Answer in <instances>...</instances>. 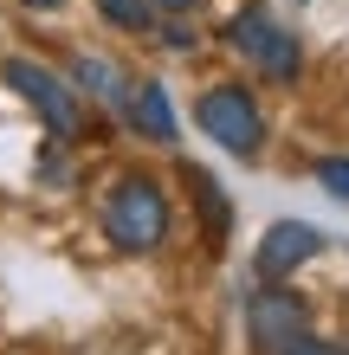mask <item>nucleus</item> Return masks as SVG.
<instances>
[{
	"label": "nucleus",
	"mask_w": 349,
	"mask_h": 355,
	"mask_svg": "<svg viewBox=\"0 0 349 355\" xmlns=\"http://www.w3.org/2000/svg\"><path fill=\"white\" fill-rule=\"evenodd\" d=\"M194 123H201V130H207L227 155H239V162H253V155H259V142H265V116H259V103L246 97L239 85H214V91H201Z\"/></svg>",
	"instance_id": "7ed1b4c3"
},
{
	"label": "nucleus",
	"mask_w": 349,
	"mask_h": 355,
	"mask_svg": "<svg viewBox=\"0 0 349 355\" xmlns=\"http://www.w3.org/2000/svg\"><path fill=\"white\" fill-rule=\"evenodd\" d=\"M97 13L123 33H149L155 26V0H97Z\"/></svg>",
	"instance_id": "9d476101"
},
{
	"label": "nucleus",
	"mask_w": 349,
	"mask_h": 355,
	"mask_svg": "<svg viewBox=\"0 0 349 355\" xmlns=\"http://www.w3.org/2000/svg\"><path fill=\"white\" fill-rule=\"evenodd\" d=\"M317 181H323V194L349 200V155H323V162H317Z\"/></svg>",
	"instance_id": "9b49d317"
},
{
	"label": "nucleus",
	"mask_w": 349,
	"mask_h": 355,
	"mask_svg": "<svg viewBox=\"0 0 349 355\" xmlns=\"http://www.w3.org/2000/svg\"><path fill=\"white\" fill-rule=\"evenodd\" d=\"M284 355H349V349H330V343H317V336H304L298 349H284Z\"/></svg>",
	"instance_id": "f8f14e48"
},
{
	"label": "nucleus",
	"mask_w": 349,
	"mask_h": 355,
	"mask_svg": "<svg viewBox=\"0 0 349 355\" xmlns=\"http://www.w3.org/2000/svg\"><path fill=\"white\" fill-rule=\"evenodd\" d=\"M123 116H130V130H136V136H149V142H175V103H169V91H162L155 78L130 91V110H123Z\"/></svg>",
	"instance_id": "0eeeda50"
},
{
	"label": "nucleus",
	"mask_w": 349,
	"mask_h": 355,
	"mask_svg": "<svg viewBox=\"0 0 349 355\" xmlns=\"http://www.w3.org/2000/svg\"><path fill=\"white\" fill-rule=\"evenodd\" d=\"M0 78H7V91H13L19 103H33V116L46 123V130H52L58 142H71L78 130H85L71 78H52L46 65H33V58H7V65H0Z\"/></svg>",
	"instance_id": "f03ea898"
},
{
	"label": "nucleus",
	"mask_w": 349,
	"mask_h": 355,
	"mask_svg": "<svg viewBox=\"0 0 349 355\" xmlns=\"http://www.w3.org/2000/svg\"><path fill=\"white\" fill-rule=\"evenodd\" d=\"M188 187H194V200H201V214H207V226H214V239H227V226H233V207L220 200V187H214V175H201V168H188Z\"/></svg>",
	"instance_id": "1a4fd4ad"
},
{
	"label": "nucleus",
	"mask_w": 349,
	"mask_h": 355,
	"mask_svg": "<svg viewBox=\"0 0 349 355\" xmlns=\"http://www.w3.org/2000/svg\"><path fill=\"white\" fill-rule=\"evenodd\" d=\"M104 233L117 252H155L169 239V200L149 175H123L104 200Z\"/></svg>",
	"instance_id": "f257e3e1"
},
{
	"label": "nucleus",
	"mask_w": 349,
	"mask_h": 355,
	"mask_svg": "<svg viewBox=\"0 0 349 355\" xmlns=\"http://www.w3.org/2000/svg\"><path fill=\"white\" fill-rule=\"evenodd\" d=\"M227 39L253 58V65L265 71V78H284L291 85L298 78V65H304V52H298V39L278 26V19H265V13H239L233 26H227Z\"/></svg>",
	"instance_id": "39448f33"
},
{
	"label": "nucleus",
	"mask_w": 349,
	"mask_h": 355,
	"mask_svg": "<svg viewBox=\"0 0 349 355\" xmlns=\"http://www.w3.org/2000/svg\"><path fill=\"white\" fill-rule=\"evenodd\" d=\"M155 7H169V13H188V7H194V0H155Z\"/></svg>",
	"instance_id": "ddd939ff"
},
{
	"label": "nucleus",
	"mask_w": 349,
	"mask_h": 355,
	"mask_svg": "<svg viewBox=\"0 0 349 355\" xmlns=\"http://www.w3.org/2000/svg\"><path fill=\"white\" fill-rule=\"evenodd\" d=\"M317 252H323V233L311 220H272L265 239H259V252H253V271H259V284H284L298 265H311Z\"/></svg>",
	"instance_id": "423d86ee"
},
{
	"label": "nucleus",
	"mask_w": 349,
	"mask_h": 355,
	"mask_svg": "<svg viewBox=\"0 0 349 355\" xmlns=\"http://www.w3.org/2000/svg\"><path fill=\"white\" fill-rule=\"evenodd\" d=\"M71 78H78V91H91V97H104L110 110H130V85H123V71L110 65V58H97V52H85V58H71Z\"/></svg>",
	"instance_id": "6e6552de"
},
{
	"label": "nucleus",
	"mask_w": 349,
	"mask_h": 355,
	"mask_svg": "<svg viewBox=\"0 0 349 355\" xmlns=\"http://www.w3.org/2000/svg\"><path fill=\"white\" fill-rule=\"evenodd\" d=\"M246 336H253L259 355H284L311 336V310H304L298 291L284 284H259L253 297H246Z\"/></svg>",
	"instance_id": "20e7f679"
}]
</instances>
